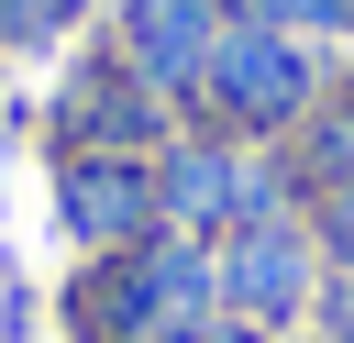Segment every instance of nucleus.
Here are the masks:
<instances>
[{
  "instance_id": "obj_1",
  "label": "nucleus",
  "mask_w": 354,
  "mask_h": 343,
  "mask_svg": "<svg viewBox=\"0 0 354 343\" xmlns=\"http://www.w3.org/2000/svg\"><path fill=\"white\" fill-rule=\"evenodd\" d=\"M66 332L77 343H199L221 332V266L188 232H155L133 254H88L66 288Z\"/></svg>"
},
{
  "instance_id": "obj_3",
  "label": "nucleus",
  "mask_w": 354,
  "mask_h": 343,
  "mask_svg": "<svg viewBox=\"0 0 354 343\" xmlns=\"http://www.w3.org/2000/svg\"><path fill=\"white\" fill-rule=\"evenodd\" d=\"M210 266H221V321H232V332H254V343H288V332H310V310H321V288H332L310 210L232 221V232L210 243Z\"/></svg>"
},
{
  "instance_id": "obj_12",
  "label": "nucleus",
  "mask_w": 354,
  "mask_h": 343,
  "mask_svg": "<svg viewBox=\"0 0 354 343\" xmlns=\"http://www.w3.org/2000/svg\"><path fill=\"white\" fill-rule=\"evenodd\" d=\"M332 100H354V77H343V89H332Z\"/></svg>"
},
{
  "instance_id": "obj_8",
  "label": "nucleus",
  "mask_w": 354,
  "mask_h": 343,
  "mask_svg": "<svg viewBox=\"0 0 354 343\" xmlns=\"http://www.w3.org/2000/svg\"><path fill=\"white\" fill-rule=\"evenodd\" d=\"M88 22V0H0V44H66Z\"/></svg>"
},
{
  "instance_id": "obj_2",
  "label": "nucleus",
  "mask_w": 354,
  "mask_h": 343,
  "mask_svg": "<svg viewBox=\"0 0 354 343\" xmlns=\"http://www.w3.org/2000/svg\"><path fill=\"white\" fill-rule=\"evenodd\" d=\"M321 100H332V89H321V55H310L299 33L243 22V11L221 22L210 77H199V122H210V133H232V144H277V133H299Z\"/></svg>"
},
{
  "instance_id": "obj_9",
  "label": "nucleus",
  "mask_w": 354,
  "mask_h": 343,
  "mask_svg": "<svg viewBox=\"0 0 354 343\" xmlns=\"http://www.w3.org/2000/svg\"><path fill=\"white\" fill-rule=\"evenodd\" d=\"M310 232H321V266L354 277V188H321V199H310Z\"/></svg>"
},
{
  "instance_id": "obj_10",
  "label": "nucleus",
  "mask_w": 354,
  "mask_h": 343,
  "mask_svg": "<svg viewBox=\"0 0 354 343\" xmlns=\"http://www.w3.org/2000/svg\"><path fill=\"white\" fill-rule=\"evenodd\" d=\"M310 332H321V343H354V277H332V288H321V310H310Z\"/></svg>"
},
{
  "instance_id": "obj_13",
  "label": "nucleus",
  "mask_w": 354,
  "mask_h": 343,
  "mask_svg": "<svg viewBox=\"0 0 354 343\" xmlns=\"http://www.w3.org/2000/svg\"><path fill=\"white\" fill-rule=\"evenodd\" d=\"M288 343H321V332H288Z\"/></svg>"
},
{
  "instance_id": "obj_11",
  "label": "nucleus",
  "mask_w": 354,
  "mask_h": 343,
  "mask_svg": "<svg viewBox=\"0 0 354 343\" xmlns=\"http://www.w3.org/2000/svg\"><path fill=\"white\" fill-rule=\"evenodd\" d=\"M199 343H254V332H232V321H221V332H199Z\"/></svg>"
},
{
  "instance_id": "obj_5",
  "label": "nucleus",
  "mask_w": 354,
  "mask_h": 343,
  "mask_svg": "<svg viewBox=\"0 0 354 343\" xmlns=\"http://www.w3.org/2000/svg\"><path fill=\"white\" fill-rule=\"evenodd\" d=\"M166 133H177V111H166L111 44L66 66V89H55V144H66V155H155Z\"/></svg>"
},
{
  "instance_id": "obj_4",
  "label": "nucleus",
  "mask_w": 354,
  "mask_h": 343,
  "mask_svg": "<svg viewBox=\"0 0 354 343\" xmlns=\"http://www.w3.org/2000/svg\"><path fill=\"white\" fill-rule=\"evenodd\" d=\"M55 221L77 254H133L166 232L155 199V155H55Z\"/></svg>"
},
{
  "instance_id": "obj_7",
  "label": "nucleus",
  "mask_w": 354,
  "mask_h": 343,
  "mask_svg": "<svg viewBox=\"0 0 354 343\" xmlns=\"http://www.w3.org/2000/svg\"><path fill=\"white\" fill-rule=\"evenodd\" d=\"M232 11H243V22H277V33H299V44H310V33H354V0H232Z\"/></svg>"
},
{
  "instance_id": "obj_6",
  "label": "nucleus",
  "mask_w": 354,
  "mask_h": 343,
  "mask_svg": "<svg viewBox=\"0 0 354 343\" xmlns=\"http://www.w3.org/2000/svg\"><path fill=\"white\" fill-rule=\"evenodd\" d=\"M221 22H232V0H122V11H111V55H122L166 111H199V77H210Z\"/></svg>"
}]
</instances>
